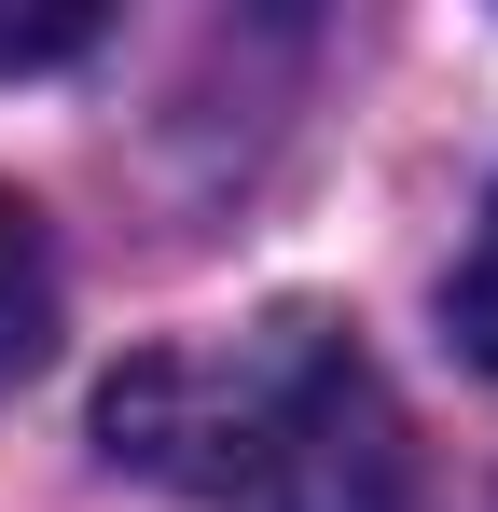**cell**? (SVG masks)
<instances>
[{"instance_id":"cell-3","label":"cell","mask_w":498,"mask_h":512,"mask_svg":"<svg viewBox=\"0 0 498 512\" xmlns=\"http://www.w3.org/2000/svg\"><path fill=\"white\" fill-rule=\"evenodd\" d=\"M56 360V236L28 194H0V388Z\"/></svg>"},{"instance_id":"cell-2","label":"cell","mask_w":498,"mask_h":512,"mask_svg":"<svg viewBox=\"0 0 498 512\" xmlns=\"http://www.w3.org/2000/svg\"><path fill=\"white\" fill-rule=\"evenodd\" d=\"M222 512H415V457H402V416L374 388L360 346H332L319 388L277 416V443L249 457V485Z\"/></svg>"},{"instance_id":"cell-5","label":"cell","mask_w":498,"mask_h":512,"mask_svg":"<svg viewBox=\"0 0 498 512\" xmlns=\"http://www.w3.org/2000/svg\"><path fill=\"white\" fill-rule=\"evenodd\" d=\"M443 319H457V346L498 374V194H485V222H471V250H457V291H443Z\"/></svg>"},{"instance_id":"cell-1","label":"cell","mask_w":498,"mask_h":512,"mask_svg":"<svg viewBox=\"0 0 498 512\" xmlns=\"http://www.w3.org/2000/svg\"><path fill=\"white\" fill-rule=\"evenodd\" d=\"M332 346H346V319H319V305H277V319H249V333L139 346V360L97 388V443H111V471H139V485L236 499L249 457H263V443H277V416L319 388Z\"/></svg>"},{"instance_id":"cell-4","label":"cell","mask_w":498,"mask_h":512,"mask_svg":"<svg viewBox=\"0 0 498 512\" xmlns=\"http://www.w3.org/2000/svg\"><path fill=\"white\" fill-rule=\"evenodd\" d=\"M83 42H97L83 0H0V84H14V70H70Z\"/></svg>"}]
</instances>
